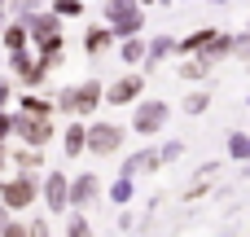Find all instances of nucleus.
I'll return each mask as SVG.
<instances>
[{
  "mask_svg": "<svg viewBox=\"0 0 250 237\" xmlns=\"http://www.w3.org/2000/svg\"><path fill=\"white\" fill-rule=\"evenodd\" d=\"M163 119H167V106H163V101H149V106L136 110V128H141V132H158Z\"/></svg>",
  "mask_w": 250,
  "mask_h": 237,
  "instance_id": "1",
  "label": "nucleus"
},
{
  "mask_svg": "<svg viewBox=\"0 0 250 237\" xmlns=\"http://www.w3.org/2000/svg\"><path fill=\"white\" fill-rule=\"evenodd\" d=\"M110 26L123 31V35H132V31H136V9H132L127 0H114V4H110Z\"/></svg>",
  "mask_w": 250,
  "mask_h": 237,
  "instance_id": "2",
  "label": "nucleus"
},
{
  "mask_svg": "<svg viewBox=\"0 0 250 237\" xmlns=\"http://www.w3.org/2000/svg\"><path fill=\"white\" fill-rule=\"evenodd\" d=\"M31 194H35V185H31V180H9V185L0 189V198H4L9 207H26V202H31Z\"/></svg>",
  "mask_w": 250,
  "mask_h": 237,
  "instance_id": "3",
  "label": "nucleus"
},
{
  "mask_svg": "<svg viewBox=\"0 0 250 237\" xmlns=\"http://www.w3.org/2000/svg\"><path fill=\"white\" fill-rule=\"evenodd\" d=\"M97 92H101L97 84H83L75 97H66V106H70V110H92V106H97Z\"/></svg>",
  "mask_w": 250,
  "mask_h": 237,
  "instance_id": "4",
  "label": "nucleus"
},
{
  "mask_svg": "<svg viewBox=\"0 0 250 237\" xmlns=\"http://www.w3.org/2000/svg\"><path fill=\"white\" fill-rule=\"evenodd\" d=\"M48 132H53V128H48L44 119H22V136H26L31 145H44V141H48Z\"/></svg>",
  "mask_w": 250,
  "mask_h": 237,
  "instance_id": "5",
  "label": "nucleus"
},
{
  "mask_svg": "<svg viewBox=\"0 0 250 237\" xmlns=\"http://www.w3.org/2000/svg\"><path fill=\"white\" fill-rule=\"evenodd\" d=\"M114 145H119V128H97L92 132V150L97 154H110Z\"/></svg>",
  "mask_w": 250,
  "mask_h": 237,
  "instance_id": "6",
  "label": "nucleus"
},
{
  "mask_svg": "<svg viewBox=\"0 0 250 237\" xmlns=\"http://www.w3.org/2000/svg\"><path fill=\"white\" fill-rule=\"evenodd\" d=\"M141 92V79H119L114 88H110V101H132Z\"/></svg>",
  "mask_w": 250,
  "mask_h": 237,
  "instance_id": "7",
  "label": "nucleus"
},
{
  "mask_svg": "<svg viewBox=\"0 0 250 237\" xmlns=\"http://www.w3.org/2000/svg\"><path fill=\"white\" fill-rule=\"evenodd\" d=\"M48 207H66V180L62 176L48 180Z\"/></svg>",
  "mask_w": 250,
  "mask_h": 237,
  "instance_id": "8",
  "label": "nucleus"
},
{
  "mask_svg": "<svg viewBox=\"0 0 250 237\" xmlns=\"http://www.w3.org/2000/svg\"><path fill=\"white\" fill-rule=\"evenodd\" d=\"M92 194H97V180L92 176H79L75 180V202H92Z\"/></svg>",
  "mask_w": 250,
  "mask_h": 237,
  "instance_id": "9",
  "label": "nucleus"
},
{
  "mask_svg": "<svg viewBox=\"0 0 250 237\" xmlns=\"http://www.w3.org/2000/svg\"><path fill=\"white\" fill-rule=\"evenodd\" d=\"M79 145H83V128H70V132H66V150H70V154H75V150H79Z\"/></svg>",
  "mask_w": 250,
  "mask_h": 237,
  "instance_id": "10",
  "label": "nucleus"
},
{
  "mask_svg": "<svg viewBox=\"0 0 250 237\" xmlns=\"http://www.w3.org/2000/svg\"><path fill=\"white\" fill-rule=\"evenodd\" d=\"M105 40H110L105 31H92V35H88V48H92V53H101V48H105Z\"/></svg>",
  "mask_w": 250,
  "mask_h": 237,
  "instance_id": "11",
  "label": "nucleus"
},
{
  "mask_svg": "<svg viewBox=\"0 0 250 237\" xmlns=\"http://www.w3.org/2000/svg\"><path fill=\"white\" fill-rule=\"evenodd\" d=\"M233 154H237V158H250V141L246 136H233Z\"/></svg>",
  "mask_w": 250,
  "mask_h": 237,
  "instance_id": "12",
  "label": "nucleus"
},
{
  "mask_svg": "<svg viewBox=\"0 0 250 237\" xmlns=\"http://www.w3.org/2000/svg\"><path fill=\"white\" fill-rule=\"evenodd\" d=\"M66 233H70V237H88V224H83V220H70V229H66Z\"/></svg>",
  "mask_w": 250,
  "mask_h": 237,
  "instance_id": "13",
  "label": "nucleus"
},
{
  "mask_svg": "<svg viewBox=\"0 0 250 237\" xmlns=\"http://www.w3.org/2000/svg\"><path fill=\"white\" fill-rule=\"evenodd\" d=\"M167 53H171V40H158V44H154V62H158V57H167Z\"/></svg>",
  "mask_w": 250,
  "mask_h": 237,
  "instance_id": "14",
  "label": "nucleus"
},
{
  "mask_svg": "<svg viewBox=\"0 0 250 237\" xmlns=\"http://www.w3.org/2000/svg\"><path fill=\"white\" fill-rule=\"evenodd\" d=\"M0 237H26V229H13V224H4V233Z\"/></svg>",
  "mask_w": 250,
  "mask_h": 237,
  "instance_id": "15",
  "label": "nucleus"
},
{
  "mask_svg": "<svg viewBox=\"0 0 250 237\" xmlns=\"http://www.w3.org/2000/svg\"><path fill=\"white\" fill-rule=\"evenodd\" d=\"M31 237H48V229H44V224H35V229H31Z\"/></svg>",
  "mask_w": 250,
  "mask_h": 237,
  "instance_id": "16",
  "label": "nucleus"
},
{
  "mask_svg": "<svg viewBox=\"0 0 250 237\" xmlns=\"http://www.w3.org/2000/svg\"><path fill=\"white\" fill-rule=\"evenodd\" d=\"M0 136H9V119L4 114H0Z\"/></svg>",
  "mask_w": 250,
  "mask_h": 237,
  "instance_id": "17",
  "label": "nucleus"
},
{
  "mask_svg": "<svg viewBox=\"0 0 250 237\" xmlns=\"http://www.w3.org/2000/svg\"><path fill=\"white\" fill-rule=\"evenodd\" d=\"M4 101H9V88H4V84H0V106H4Z\"/></svg>",
  "mask_w": 250,
  "mask_h": 237,
  "instance_id": "18",
  "label": "nucleus"
},
{
  "mask_svg": "<svg viewBox=\"0 0 250 237\" xmlns=\"http://www.w3.org/2000/svg\"><path fill=\"white\" fill-rule=\"evenodd\" d=\"M0 167H4V150H0Z\"/></svg>",
  "mask_w": 250,
  "mask_h": 237,
  "instance_id": "19",
  "label": "nucleus"
}]
</instances>
